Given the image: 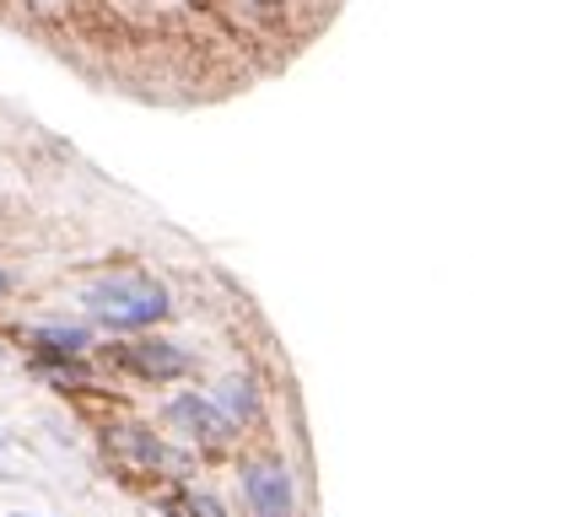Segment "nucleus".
I'll use <instances>...</instances> for the list:
<instances>
[{
    "label": "nucleus",
    "mask_w": 566,
    "mask_h": 517,
    "mask_svg": "<svg viewBox=\"0 0 566 517\" xmlns=\"http://www.w3.org/2000/svg\"><path fill=\"white\" fill-rule=\"evenodd\" d=\"M82 307L108 335H146L174 313V292L151 270H108L103 281H92L82 292Z\"/></svg>",
    "instance_id": "obj_1"
},
{
    "label": "nucleus",
    "mask_w": 566,
    "mask_h": 517,
    "mask_svg": "<svg viewBox=\"0 0 566 517\" xmlns=\"http://www.w3.org/2000/svg\"><path fill=\"white\" fill-rule=\"evenodd\" d=\"M168 426H178L195 447H227L238 426L217 410V399H200V393H178L168 399Z\"/></svg>",
    "instance_id": "obj_3"
},
{
    "label": "nucleus",
    "mask_w": 566,
    "mask_h": 517,
    "mask_svg": "<svg viewBox=\"0 0 566 517\" xmlns=\"http://www.w3.org/2000/svg\"><path fill=\"white\" fill-rule=\"evenodd\" d=\"M125 367L135 378H151V383H168V378H184L195 367V356L174 340H157V335H140V340L125 345Z\"/></svg>",
    "instance_id": "obj_4"
},
{
    "label": "nucleus",
    "mask_w": 566,
    "mask_h": 517,
    "mask_svg": "<svg viewBox=\"0 0 566 517\" xmlns=\"http://www.w3.org/2000/svg\"><path fill=\"white\" fill-rule=\"evenodd\" d=\"M22 517H28V513H22Z\"/></svg>",
    "instance_id": "obj_10"
},
{
    "label": "nucleus",
    "mask_w": 566,
    "mask_h": 517,
    "mask_svg": "<svg viewBox=\"0 0 566 517\" xmlns=\"http://www.w3.org/2000/svg\"><path fill=\"white\" fill-rule=\"evenodd\" d=\"M178 513L184 517H227V507H221L211 490H184V496H178Z\"/></svg>",
    "instance_id": "obj_7"
},
{
    "label": "nucleus",
    "mask_w": 566,
    "mask_h": 517,
    "mask_svg": "<svg viewBox=\"0 0 566 517\" xmlns=\"http://www.w3.org/2000/svg\"><path fill=\"white\" fill-rule=\"evenodd\" d=\"M0 447H6V431H0Z\"/></svg>",
    "instance_id": "obj_9"
},
{
    "label": "nucleus",
    "mask_w": 566,
    "mask_h": 517,
    "mask_svg": "<svg viewBox=\"0 0 566 517\" xmlns=\"http://www.w3.org/2000/svg\"><path fill=\"white\" fill-rule=\"evenodd\" d=\"M11 297V270H6V264H0V302Z\"/></svg>",
    "instance_id": "obj_8"
},
{
    "label": "nucleus",
    "mask_w": 566,
    "mask_h": 517,
    "mask_svg": "<svg viewBox=\"0 0 566 517\" xmlns=\"http://www.w3.org/2000/svg\"><path fill=\"white\" fill-rule=\"evenodd\" d=\"M243 496H249V513L254 517L297 513V485H292V469L281 458H249L243 464Z\"/></svg>",
    "instance_id": "obj_2"
},
{
    "label": "nucleus",
    "mask_w": 566,
    "mask_h": 517,
    "mask_svg": "<svg viewBox=\"0 0 566 517\" xmlns=\"http://www.w3.org/2000/svg\"><path fill=\"white\" fill-rule=\"evenodd\" d=\"M217 410L232 421V426H254V421H260V410H264L260 383H254L249 372H227V378L217 383Z\"/></svg>",
    "instance_id": "obj_5"
},
{
    "label": "nucleus",
    "mask_w": 566,
    "mask_h": 517,
    "mask_svg": "<svg viewBox=\"0 0 566 517\" xmlns=\"http://www.w3.org/2000/svg\"><path fill=\"white\" fill-rule=\"evenodd\" d=\"M28 345L54 356V361H76V356L92 350V329H82V324H39V329H28Z\"/></svg>",
    "instance_id": "obj_6"
}]
</instances>
